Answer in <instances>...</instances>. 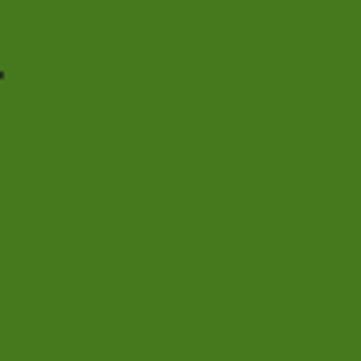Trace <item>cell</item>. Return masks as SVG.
Listing matches in <instances>:
<instances>
[{"label": "cell", "mask_w": 361, "mask_h": 361, "mask_svg": "<svg viewBox=\"0 0 361 361\" xmlns=\"http://www.w3.org/2000/svg\"><path fill=\"white\" fill-rule=\"evenodd\" d=\"M4 79H8V72H4V68H0V83H4Z\"/></svg>", "instance_id": "cell-1"}]
</instances>
